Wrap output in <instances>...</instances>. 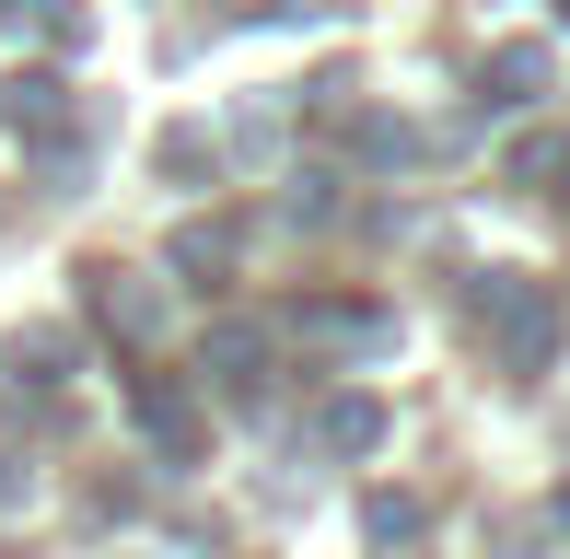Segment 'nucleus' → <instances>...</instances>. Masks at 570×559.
Here are the masks:
<instances>
[{
  "instance_id": "4",
  "label": "nucleus",
  "mask_w": 570,
  "mask_h": 559,
  "mask_svg": "<svg viewBox=\"0 0 570 559\" xmlns=\"http://www.w3.org/2000/svg\"><path fill=\"white\" fill-rule=\"evenodd\" d=\"M198 373H210L222 396H256V385H268V326H256V315H222L210 339H198Z\"/></svg>"
},
{
  "instance_id": "10",
  "label": "nucleus",
  "mask_w": 570,
  "mask_h": 559,
  "mask_svg": "<svg viewBox=\"0 0 570 559\" xmlns=\"http://www.w3.org/2000/svg\"><path fill=\"white\" fill-rule=\"evenodd\" d=\"M151 164H164L175 187H198V175H210V140H198V129H164V151H151Z\"/></svg>"
},
{
  "instance_id": "1",
  "label": "nucleus",
  "mask_w": 570,
  "mask_h": 559,
  "mask_svg": "<svg viewBox=\"0 0 570 559\" xmlns=\"http://www.w3.org/2000/svg\"><path fill=\"white\" fill-rule=\"evenodd\" d=\"M465 315H478V350L489 373H512V385H535V373L559 362V292L524 268H489L478 292H465Z\"/></svg>"
},
{
  "instance_id": "13",
  "label": "nucleus",
  "mask_w": 570,
  "mask_h": 559,
  "mask_svg": "<svg viewBox=\"0 0 570 559\" xmlns=\"http://www.w3.org/2000/svg\"><path fill=\"white\" fill-rule=\"evenodd\" d=\"M23 490H36V467H12V454H0V513H23Z\"/></svg>"
},
{
  "instance_id": "14",
  "label": "nucleus",
  "mask_w": 570,
  "mask_h": 559,
  "mask_svg": "<svg viewBox=\"0 0 570 559\" xmlns=\"http://www.w3.org/2000/svg\"><path fill=\"white\" fill-rule=\"evenodd\" d=\"M548 513H559V524H570V490H559V501H548Z\"/></svg>"
},
{
  "instance_id": "8",
  "label": "nucleus",
  "mask_w": 570,
  "mask_h": 559,
  "mask_svg": "<svg viewBox=\"0 0 570 559\" xmlns=\"http://www.w3.org/2000/svg\"><path fill=\"white\" fill-rule=\"evenodd\" d=\"M548 94V47H501L489 59V106H535Z\"/></svg>"
},
{
  "instance_id": "2",
  "label": "nucleus",
  "mask_w": 570,
  "mask_h": 559,
  "mask_svg": "<svg viewBox=\"0 0 570 559\" xmlns=\"http://www.w3.org/2000/svg\"><path fill=\"white\" fill-rule=\"evenodd\" d=\"M128 420L151 431V454H164V467H187V454L210 443V420H198V396L175 385V373H128Z\"/></svg>"
},
{
  "instance_id": "6",
  "label": "nucleus",
  "mask_w": 570,
  "mask_h": 559,
  "mask_svg": "<svg viewBox=\"0 0 570 559\" xmlns=\"http://www.w3.org/2000/svg\"><path fill=\"white\" fill-rule=\"evenodd\" d=\"M0 117H12L23 140H47V151H59V140H70V82H59V70H23V82L0 94Z\"/></svg>"
},
{
  "instance_id": "12",
  "label": "nucleus",
  "mask_w": 570,
  "mask_h": 559,
  "mask_svg": "<svg viewBox=\"0 0 570 559\" xmlns=\"http://www.w3.org/2000/svg\"><path fill=\"white\" fill-rule=\"evenodd\" d=\"M559 164H570V151H559V140H524V151H512V187H548V175H559Z\"/></svg>"
},
{
  "instance_id": "3",
  "label": "nucleus",
  "mask_w": 570,
  "mask_h": 559,
  "mask_svg": "<svg viewBox=\"0 0 570 559\" xmlns=\"http://www.w3.org/2000/svg\"><path fill=\"white\" fill-rule=\"evenodd\" d=\"M292 339H303V350H350V362H373V350H396V315H384V303H292Z\"/></svg>"
},
{
  "instance_id": "11",
  "label": "nucleus",
  "mask_w": 570,
  "mask_h": 559,
  "mask_svg": "<svg viewBox=\"0 0 570 559\" xmlns=\"http://www.w3.org/2000/svg\"><path fill=\"white\" fill-rule=\"evenodd\" d=\"M23 362H36V385H59L82 350H70V326H36V339H23Z\"/></svg>"
},
{
  "instance_id": "9",
  "label": "nucleus",
  "mask_w": 570,
  "mask_h": 559,
  "mask_svg": "<svg viewBox=\"0 0 570 559\" xmlns=\"http://www.w3.org/2000/svg\"><path fill=\"white\" fill-rule=\"evenodd\" d=\"M361 524H373L384 548H407V537H420V490H373V501H361Z\"/></svg>"
},
{
  "instance_id": "7",
  "label": "nucleus",
  "mask_w": 570,
  "mask_h": 559,
  "mask_svg": "<svg viewBox=\"0 0 570 559\" xmlns=\"http://www.w3.org/2000/svg\"><path fill=\"white\" fill-rule=\"evenodd\" d=\"M384 431H396V420H384V396H326V420H315V443H326V454H373Z\"/></svg>"
},
{
  "instance_id": "15",
  "label": "nucleus",
  "mask_w": 570,
  "mask_h": 559,
  "mask_svg": "<svg viewBox=\"0 0 570 559\" xmlns=\"http://www.w3.org/2000/svg\"><path fill=\"white\" fill-rule=\"evenodd\" d=\"M559 23H570V0H559Z\"/></svg>"
},
{
  "instance_id": "5",
  "label": "nucleus",
  "mask_w": 570,
  "mask_h": 559,
  "mask_svg": "<svg viewBox=\"0 0 570 559\" xmlns=\"http://www.w3.org/2000/svg\"><path fill=\"white\" fill-rule=\"evenodd\" d=\"M82 303H94V326H117V339H151V326H164V292L128 280V268H82Z\"/></svg>"
}]
</instances>
